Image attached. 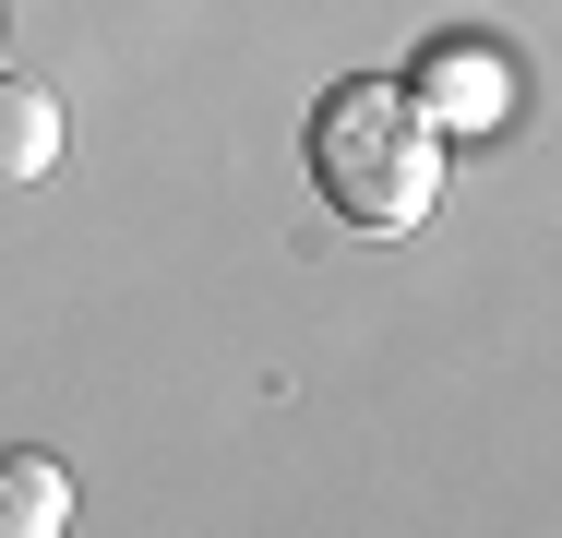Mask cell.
Segmentation results:
<instances>
[{
    "instance_id": "1",
    "label": "cell",
    "mask_w": 562,
    "mask_h": 538,
    "mask_svg": "<svg viewBox=\"0 0 562 538\" xmlns=\"http://www.w3.org/2000/svg\"><path fill=\"white\" fill-rule=\"evenodd\" d=\"M300 156H312V192L347 215V227H371V239H407L431 192H443V132L419 120V97L395 85V72H347L312 97L300 120Z\"/></svg>"
},
{
    "instance_id": "2",
    "label": "cell",
    "mask_w": 562,
    "mask_h": 538,
    "mask_svg": "<svg viewBox=\"0 0 562 538\" xmlns=\"http://www.w3.org/2000/svg\"><path fill=\"white\" fill-rule=\"evenodd\" d=\"M407 97H419L431 132H503L515 120V60L491 36H431L419 72H407Z\"/></svg>"
},
{
    "instance_id": "3",
    "label": "cell",
    "mask_w": 562,
    "mask_h": 538,
    "mask_svg": "<svg viewBox=\"0 0 562 538\" xmlns=\"http://www.w3.org/2000/svg\"><path fill=\"white\" fill-rule=\"evenodd\" d=\"M48 168H60V97L24 85V72H0V192H24Z\"/></svg>"
},
{
    "instance_id": "4",
    "label": "cell",
    "mask_w": 562,
    "mask_h": 538,
    "mask_svg": "<svg viewBox=\"0 0 562 538\" xmlns=\"http://www.w3.org/2000/svg\"><path fill=\"white\" fill-rule=\"evenodd\" d=\"M60 527H72V467L12 442L0 455V538H60Z\"/></svg>"
}]
</instances>
